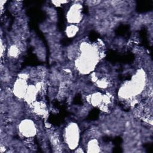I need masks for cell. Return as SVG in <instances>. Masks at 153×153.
I'll use <instances>...</instances> for the list:
<instances>
[{"instance_id":"6da1fadb","label":"cell","mask_w":153,"mask_h":153,"mask_svg":"<svg viewBox=\"0 0 153 153\" xmlns=\"http://www.w3.org/2000/svg\"><path fill=\"white\" fill-rule=\"evenodd\" d=\"M79 128L75 123L68 124L64 131V139L68 146L71 149H75L78 147L79 141Z\"/></svg>"},{"instance_id":"7a4b0ae2","label":"cell","mask_w":153,"mask_h":153,"mask_svg":"<svg viewBox=\"0 0 153 153\" xmlns=\"http://www.w3.org/2000/svg\"><path fill=\"white\" fill-rule=\"evenodd\" d=\"M20 134L25 137H34L37 133V128L35 123L30 119H25L21 121L18 126Z\"/></svg>"},{"instance_id":"3957f363","label":"cell","mask_w":153,"mask_h":153,"mask_svg":"<svg viewBox=\"0 0 153 153\" xmlns=\"http://www.w3.org/2000/svg\"><path fill=\"white\" fill-rule=\"evenodd\" d=\"M82 5L80 4H73L68 11L66 19L69 23L75 25L78 23L82 20Z\"/></svg>"},{"instance_id":"277c9868","label":"cell","mask_w":153,"mask_h":153,"mask_svg":"<svg viewBox=\"0 0 153 153\" xmlns=\"http://www.w3.org/2000/svg\"><path fill=\"white\" fill-rule=\"evenodd\" d=\"M22 76H19L18 79L15 81L13 91L14 94L19 98H24L28 88L26 79L24 76L25 74H22Z\"/></svg>"},{"instance_id":"5b68a950","label":"cell","mask_w":153,"mask_h":153,"mask_svg":"<svg viewBox=\"0 0 153 153\" xmlns=\"http://www.w3.org/2000/svg\"><path fill=\"white\" fill-rule=\"evenodd\" d=\"M38 91V90L35 85H30L28 86L26 93L23 99L27 103H33L36 100Z\"/></svg>"},{"instance_id":"8992f818","label":"cell","mask_w":153,"mask_h":153,"mask_svg":"<svg viewBox=\"0 0 153 153\" xmlns=\"http://www.w3.org/2000/svg\"><path fill=\"white\" fill-rule=\"evenodd\" d=\"M103 96L99 92L94 93L90 95L88 98V101L93 106H100L103 102Z\"/></svg>"},{"instance_id":"52a82bcc","label":"cell","mask_w":153,"mask_h":153,"mask_svg":"<svg viewBox=\"0 0 153 153\" xmlns=\"http://www.w3.org/2000/svg\"><path fill=\"white\" fill-rule=\"evenodd\" d=\"M87 152H97L100 151V146L98 140L96 139H92L87 144Z\"/></svg>"},{"instance_id":"ba28073f","label":"cell","mask_w":153,"mask_h":153,"mask_svg":"<svg viewBox=\"0 0 153 153\" xmlns=\"http://www.w3.org/2000/svg\"><path fill=\"white\" fill-rule=\"evenodd\" d=\"M79 30L78 27L76 25L71 24L68 25L65 29V33L69 38H72L75 36Z\"/></svg>"},{"instance_id":"9c48e42d","label":"cell","mask_w":153,"mask_h":153,"mask_svg":"<svg viewBox=\"0 0 153 153\" xmlns=\"http://www.w3.org/2000/svg\"><path fill=\"white\" fill-rule=\"evenodd\" d=\"M18 48L19 47L15 45H11L8 50L9 56H10L12 57H16V56H17L19 53V50Z\"/></svg>"}]
</instances>
